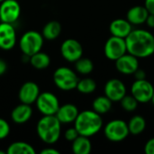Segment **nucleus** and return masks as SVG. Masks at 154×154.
I'll return each mask as SVG.
<instances>
[{"instance_id": "28", "label": "nucleus", "mask_w": 154, "mask_h": 154, "mask_svg": "<svg viewBox=\"0 0 154 154\" xmlns=\"http://www.w3.org/2000/svg\"><path fill=\"white\" fill-rule=\"evenodd\" d=\"M121 106L123 109L126 112H133L134 111L137 106L139 102L132 96V95H125L121 100Z\"/></svg>"}, {"instance_id": "5", "label": "nucleus", "mask_w": 154, "mask_h": 154, "mask_svg": "<svg viewBox=\"0 0 154 154\" xmlns=\"http://www.w3.org/2000/svg\"><path fill=\"white\" fill-rule=\"evenodd\" d=\"M79 80L77 73L68 67H60L53 73L54 84L58 88L63 91L75 89Z\"/></svg>"}, {"instance_id": "38", "label": "nucleus", "mask_w": 154, "mask_h": 154, "mask_svg": "<svg viewBox=\"0 0 154 154\" xmlns=\"http://www.w3.org/2000/svg\"><path fill=\"white\" fill-rule=\"evenodd\" d=\"M6 152H3V151H0V154H5Z\"/></svg>"}, {"instance_id": "27", "label": "nucleus", "mask_w": 154, "mask_h": 154, "mask_svg": "<svg viewBox=\"0 0 154 154\" xmlns=\"http://www.w3.org/2000/svg\"><path fill=\"white\" fill-rule=\"evenodd\" d=\"M96 88L97 83L93 79L90 78H84L79 79L76 87V89H78V91L82 94H91L96 90Z\"/></svg>"}, {"instance_id": "4", "label": "nucleus", "mask_w": 154, "mask_h": 154, "mask_svg": "<svg viewBox=\"0 0 154 154\" xmlns=\"http://www.w3.org/2000/svg\"><path fill=\"white\" fill-rule=\"evenodd\" d=\"M44 38L42 33L36 31L25 32L19 40V48L23 55L31 57L42 51Z\"/></svg>"}, {"instance_id": "23", "label": "nucleus", "mask_w": 154, "mask_h": 154, "mask_svg": "<svg viewBox=\"0 0 154 154\" xmlns=\"http://www.w3.org/2000/svg\"><path fill=\"white\" fill-rule=\"evenodd\" d=\"M129 133L133 135H139L143 133L146 128V121L142 116H134L127 124Z\"/></svg>"}, {"instance_id": "7", "label": "nucleus", "mask_w": 154, "mask_h": 154, "mask_svg": "<svg viewBox=\"0 0 154 154\" xmlns=\"http://www.w3.org/2000/svg\"><path fill=\"white\" fill-rule=\"evenodd\" d=\"M35 103L38 111L42 116H55L60 106L58 97L51 92L40 93Z\"/></svg>"}, {"instance_id": "9", "label": "nucleus", "mask_w": 154, "mask_h": 154, "mask_svg": "<svg viewBox=\"0 0 154 154\" xmlns=\"http://www.w3.org/2000/svg\"><path fill=\"white\" fill-rule=\"evenodd\" d=\"M104 52L108 60L116 61L127 52L125 39L112 35L105 43Z\"/></svg>"}, {"instance_id": "1", "label": "nucleus", "mask_w": 154, "mask_h": 154, "mask_svg": "<svg viewBox=\"0 0 154 154\" xmlns=\"http://www.w3.org/2000/svg\"><path fill=\"white\" fill-rule=\"evenodd\" d=\"M127 52L137 57L148 58L154 54V35L144 29H133L125 38Z\"/></svg>"}, {"instance_id": "19", "label": "nucleus", "mask_w": 154, "mask_h": 154, "mask_svg": "<svg viewBox=\"0 0 154 154\" xmlns=\"http://www.w3.org/2000/svg\"><path fill=\"white\" fill-rule=\"evenodd\" d=\"M149 14L144 5H135L128 10L126 19L132 25H141L145 23Z\"/></svg>"}, {"instance_id": "29", "label": "nucleus", "mask_w": 154, "mask_h": 154, "mask_svg": "<svg viewBox=\"0 0 154 154\" xmlns=\"http://www.w3.org/2000/svg\"><path fill=\"white\" fill-rule=\"evenodd\" d=\"M10 125L6 120L0 118V140L6 138L10 134Z\"/></svg>"}, {"instance_id": "37", "label": "nucleus", "mask_w": 154, "mask_h": 154, "mask_svg": "<svg viewBox=\"0 0 154 154\" xmlns=\"http://www.w3.org/2000/svg\"><path fill=\"white\" fill-rule=\"evenodd\" d=\"M151 102H152V103L154 105V93H153V96H152V101H151Z\"/></svg>"}, {"instance_id": "10", "label": "nucleus", "mask_w": 154, "mask_h": 154, "mask_svg": "<svg viewBox=\"0 0 154 154\" xmlns=\"http://www.w3.org/2000/svg\"><path fill=\"white\" fill-rule=\"evenodd\" d=\"M21 15V6L16 0H4L0 3V21L14 24Z\"/></svg>"}, {"instance_id": "21", "label": "nucleus", "mask_w": 154, "mask_h": 154, "mask_svg": "<svg viewBox=\"0 0 154 154\" xmlns=\"http://www.w3.org/2000/svg\"><path fill=\"white\" fill-rule=\"evenodd\" d=\"M61 32V24L58 21H50L42 28V34L48 41L56 40Z\"/></svg>"}, {"instance_id": "39", "label": "nucleus", "mask_w": 154, "mask_h": 154, "mask_svg": "<svg viewBox=\"0 0 154 154\" xmlns=\"http://www.w3.org/2000/svg\"><path fill=\"white\" fill-rule=\"evenodd\" d=\"M2 1H4V0H0V3H1V2H2Z\"/></svg>"}, {"instance_id": "34", "label": "nucleus", "mask_w": 154, "mask_h": 154, "mask_svg": "<svg viewBox=\"0 0 154 154\" xmlns=\"http://www.w3.org/2000/svg\"><path fill=\"white\" fill-rule=\"evenodd\" d=\"M41 154H60V152L54 148H51V147H47L45 149H42L41 151Z\"/></svg>"}, {"instance_id": "33", "label": "nucleus", "mask_w": 154, "mask_h": 154, "mask_svg": "<svg viewBox=\"0 0 154 154\" xmlns=\"http://www.w3.org/2000/svg\"><path fill=\"white\" fill-rule=\"evenodd\" d=\"M144 6L146 7V9L150 14H154V0H145Z\"/></svg>"}, {"instance_id": "22", "label": "nucleus", "mask_w": 154, "mask_h": 154, "mask_svg": "<svg viewBox=\"0 0 154 154\" xmlns=\"http://www.w3.org/2000/svg\"><path fill=\"white\" fill-rule=\"evenodd\" d=\"M29 62L31 63V65L34 69L42 70V69H47L50 66L51 58L47 53L40 51L36 52L35 54H33L30 57Z\"/></svg>"}, {"instance_id": "8", "label": "nucleus", "mask_w": 154, "mask_h": 154, "mask_svg": "<svg viewBox=\"0 0 154 154\" xmlns=\"http://www.w3.org/2000/svg\"><path fill=\"white\" fill-rule=\"evenodd\" d=\"M154 93V88L152 84L149 82L146 79H140L133 83L131 87V95L139 102V103H148L152 101Z\"/></svg>"}, {"instance_id": "17", "label": "nucleus", "mask_w": 154, "mask_h": 154, "mask_svg": "<svg viewBox=\"0 0 154 154\" xmlns=\"http://www.w3.org/2000/svg\"><path fill=\"white\" fill-rule=\"evenodd\" d=\"M133 30V25L128 22L127 19L118 18L111 22L109 25L110 33L113 36L125 39Z\"/></svg>"}, {"instance_id": "25", "label": "nucleus", "mask_w": 154, "mask_h": 154, "mask_svg": "<svg viewBox=\"0 0 154 154\" xmlns=\"http://www.w3.org/2000/svg\"><path fill=\"white\" fill-rule=\"evenodd\" d=\"M7 154H34V148L25 142H14L11 143L7 150Z\"/></svg>"}, {"instance_id": "32", "label": "nucleus", "mask_w": 154, "mask_h": 154, "mask_svg": "<svg viewBox=\"0 0 154 154\" xmlns=\"http://www.w3.org/2000/svg\"><path fill=\"white\" fill-rule=\"evenodd\" d=\"M134 78H135V79H137V80H140V79H146V73H145V71L143 70V69H137V70L134 73Z\"/></svg>"}, {"instance_id": "20", "label": "nucleus", "mask_w": 154, "mask_h": 154, "mask_svg": "<svg viewBox=\"0 0 154 154\" xmlns=\"http://www.w3.org/2000/svg\"><path fill=\"white\" fill-rule=\"evenodd\" d=\"M71 149L75 154H89L92 150V144L88 137L79 135V137L72 142Z\"/></svg>"}, {"instance_id": "18", "label": "nucleus", "mask_w": 154, "mask_h": 154, "mask_svg": "<svg viewBox=\"0 0 154 154\" xmlns=\"http://www.w3.org/2000/svg\"><path fill=\"white\" fill-rule=\"evenodd\" d=\"M32 116V109L31 105L21 103L16 106L11 112V119L17 125L27 123Z\"/></svg>"}, {"instance_id": "6", "label": "nucleus", "mask_w": 154, "mask_h": 154, "mask_svg": "<svg viewBox=\"0 0 154 154\" xmlns=\"http://www.w3.org/2000/svg\"><path fill=\"white\" fill-rule=\"evenodd\" d=\"M106 138L113 143H119L130 134L127 123L121 119H115L107 123L104 129Z\"/></svg>"}, {"instance_id": "36", "label": "nucleus", "mask_w": 154, "mask_h": 154, "mask_svg": "<svg viewBox=\"0 0 154 154\" xmlns=\"http://www.w3.org/2000/svg\"><path fill=\"white\" fill-rule=\"evenodd\" d=\"M145 23L150 27V28H154V14H149Z\"/></svg>"}, {"instance_id": "35", "label": "nucleus", "mask_w": 154, "mask_h": 154, "mask_svg": "<svg viewBox=\"0 0 154 154\" xmlns=\"http://www.w3.org/2000/svg\"><path fill=\"white\" fill-rule=\"evenodd\" d=\"M7 70V64L6 62L3 60L0 59V76L4 75Z\"/></svg>"}, {"instance_id": "13", "label": "nucleus", "mask_w": 154, "mask_h": 154, "mask_svg": "<svg viewBox=\"0 0 154 154\" xmlns=\"http://www.w3.org/2000/svg\"><path fill=\"white\" fill-rule=\"evenodd\" d=\"M16 43V32L14 24L0 23V49L4 51L12 50Z\"/></svg>"}, {"instance_id": "3", "label": "nucleus", "mask_w": 154, "mask_h": 154, "mask_svg": "<svg viewBox=\"0 0 154 154\" xmlns=\"http://www.w3.org/2000/svg\"><path fill=\"white\" fill-rule=\"evenodd\" d=\"M36 132L42 142L46 144H54L60 137L61 123L56 116H43L37 123Z\"/></svg>"}, {"instance_id": "14", "label": "nucleus", "mask_w": 154, "mask_h": 154, "mask_svg": "<svg viewBox=\"0 0 154 154\" xmlns=\"http://www.w3.org/2000/svg\"><path fill=\"white\" fill-rule=\"evenodd\" d=\"M39 95H40L39 86L33 81H27L21 86L18 92V98L21 103L32 105L35 103Z\"/></svg>"}, {"instance_id": "24", "label": "nucleus", "mask_w": 154, "mask_h": 154, "mask_svg": "<svg viewBox=\"0 0 154 154\" xmlns=\"http://www.w3.org/2000/svg\"><path fill=\"white\" fill-rule=\"evenodd\" d=\"M112 101L106 96H100L94 99L92 103V108L99 115L108 113L112 108Z\"/></svg>"}, {"instance_id": "26", "label": "nucleus", "mask_w": 154, "mask_h": 154, "mask_svg": "<svg viewBox=\"0 0 154 154\" xmlns=\"http://www.w3.org/2000/svg\"><path fill=\"white\" fill-rule=\"evenodd\" d=\"M75 63V69L78 73L82 75H88L90 74L94 69V64L92 60L88 58H83L81 57Z\"/></svg>"}, {"instance_id": "16", "label": "nucleus", "mask_w": 154, "mask_h": 154, "mask_svg": "<svg viewBox=\"0 0 154 154\" xmlns=\"http://www.w3.org/2000/svg\"><path fill=\"white\" fill-rule=\"evenodd\" d=\"M79 113V109L75 105L68 103L60 106L55 116L61 124H70L75 122Z\"/></svg>"}, {"instance_id": "11", "label": "nucleus", "mask_w": 154, "mask_h": 154, "mask_svg": "<svg viewBox=\"0 0 154 154\" xmlns=\"http://www.w3.org/2000/svg\"><path fill=\"white\" fill-rule=\"evenodd\" d=\"M60 54L67 61L76 62L83 55V47L79 41L75 39H67L61 43Z\"/></svg>"}, {"instance_id": "30", "label": "nucleus", "mask_w": 154, "mask_h": 154, "mask_svg": "<svg viewBox=\"0 0 154 154\" xmlns=\"http://www.w3.org/2000/svg\"><path fill=\"white\" fill-rule=\"evenodd\" d=\"M79 134L75 127H71V128L67 129L65 131V134H64L65 139L70 143H72L75 139H77L79 137Z\"/></svg>"}, {"instance_id": "2", "label": "nucleus", "mask_w": 154, "mask_h": 154, "mask_svg": "<svg viewBox=\"0 0 154 154\" xmlns=\"http://www.w3.org/2000/svg\"><path fill=\"white\" fill-rule=\"evenodd\" d=\"M103 126L101 115L94 110H85L79 112L75 122L74 127L79 132V135L91 137L97 134Z\"/></svg>"}, {"instance_id": "15", "label": "nucleus", "mask_w": 154, "mask_h": 154, "mask_svg": "<svg viewBox=\"0 0 154 154\" xmlns=\"http://www.w3.org/2000/svg\"><path fill=\"white\" fill-rule=\"evenodd\" d=\"M116 68L121 74L132 75L139 68L138 58L126 52L116 60Z\"/></svg>"}, {"instance_id": "12", "label": "nucleus", "mask_w": 154, "mask_h": 154, "mask_svg": "<svg viewBox=\"0 0 154 154\" xmlns=\"http://www.w3.org/2000/svg\"><path fill=\"white\" fill-rule=\"evenodd\" d=\"M104 92L112 102H119L126 95V87L122 80L111 79L106 83Z\"/></svg>"}, {"instance_id": "31", "label": "nucleus", "mask_w": 154, "mask_h": 154, "mask_svg": "<svg viewBox=\"0 0 154 154\" xmlns=\"http://www.w3.org/2000/svg\"><path fill=\"white\" fill-rule=\"evenodd\" d=\"M145 154H154V137L151 138L144 145Z\"/></svg>"}]
</instances>
